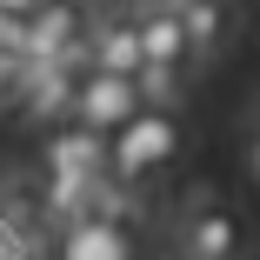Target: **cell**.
<instances>
[{
    "mask_svg": "<svg viewBox=\"0 0 260 260\" xmlns=\"http://www.w3.org/2000/svg\"><path fill=\"white\" fill-rule=\"evenodd\" d=\"M134 114H140V93H134L127 74H93V67H80L74 100H67V120H74V127H87V134H114V127H127Z\"/></svg>",
    "mask_w": 260,
    "mask_h": 260,
    "instance_id": "3957f363",
    "label": "cell"
},
{
    "mask_svg": "<svg viewBox=\"0 0 260 260\" xmlns=\"http://www.w3.org/2000/svg\"><path fill=\"white\" fill-rule=\"evenodd\" d=\"M20 74H27V60H14V54H0V100H14Z\"/></svg>",
    "mask_w": 260,
    "mask_h": 260,
    "instance_id": "30bf717a",
    "label": "cell"
},
{
    "mask_svg": "<svg viewBox=\"0 0 260 260\" xmlns=\"http://www.w3.org/2000/svg\"><path fill=\"white\" fill-rule=\"evenodd\" d=\"M47 174L107 180V134H87V127H74V120H60L54 140H47Z\"/></svg>",
    "mask_w": 260,
    "mask_h": 260,
    "instance_id": "5b68a950",
    "label": "cell"
},
{
    "mask_svg": "<svg viewBox=\"0 0 260 260\" xmlns=\"http://www.w3.org/2000/svg\"><path fill=\"white\" fill-rule=\"evenodd\" d=\"M34 7H40V0H0V14H7V20H27Z\"/></svg>",
    "mask_w": 260,
    "mask_h": 260,
    "instance_id": "4fadbf2b",
    "label": "cell"
},
{
    "mask_svg": "<svg viewBox=\"0 0 260 260\" xmlns=\"http://www.w3.org/2000/svg\"><path fill=\"white\" fill-rule=\"evenodd\" d=\"M0 260H34L27 234H14V227H0Z\"/></svg>",
    "mask_w": 260,
    "mask_h": 260,
    "instance_id": "8fae6325",
    "label": "cell"
},
{
    "mask_svg": "<svg viewBox=\"0 0 260 260\" xmlns=\"http://www.w3.org/2000/svg\"><path fill=\"white\" fill-rule=\"evenodd\" d=\"M174 160H180V120H174V114L140 107L127 127H114V134H107V174H114L120 187L167 174Z\"/></svg>",
    "mask_w": 260,
    "mask_h": 260,
    "instance_id": "6da1fadb",
    "label": "cell"
},
{
    "mask_svg": "<svg viewBox=\"0 0 260 260\" xmlns=\"http://www.w3.org/2000/svg\"><path fill=\"white\" fill-rule=\"evenodd\" d=\"M174 14H180V34H187V60H207V54H220L227 7H214V0H174Z\"/></svg>",
    "mask_w": 260,
    "mask_h": 260,
    "instance_id": "9c48e42d",
    "label": "cell"
},
{
    "mask_svg": "<svg viewBox=\"0 0 260 260\" xmlns=\"http://www.w3.org/2000/svg\"><path fill=\"white\" fill-rule=\"evenodd\" d=\"M247 174L260 180V114H253V127H247Z\"/></svg>",
    "mask_w": 260,
    "mask_h": 260,
    "instance_id": "7c38bea8",
    "label": "cell"
},
{
    "mask_svg": "<svg viewBox=\"0 0 260 260\" xmlns=\"http://www.w3.org/2000/svg\"><path fill=\"white\" fill-rule=\"evenodd\" d=\"M87 67L93 74H134L140 67V27H134V14H107L87 34Z\"/></svg>",
    "mask_w": 260,
    "mask_h": 260,
    "instance_id": "ba28073f",
    "label": "cell"
},
{
    "mask_svg": "<svg viewBox=\"0 0 260 260\" xmlns=\"http://www.w3.org/2000/svg\"><path fill=\"white\" fill-rule=\"evenodd\" d=\"M180 253L187 260H240L247 253V220L234 214L227 200L200 193L187 214H180Z\"/></svg>",
    "mask_w": 260,
    "mask_h": 260,
    "instance_id": "277c9868",
    "label": "cell"
},
{
    "mask_svg": "<svg viewBox=\"0 0 260 260\" xmlns=\"http://www.w3.org/2000/svg\"><path fill=\"white\" fill-rule=\"evenodd\" d=\"M140 227L114 214H74L54 227V260H140Z\"/></svg>",
    "mask_w": 260,
    "mask_h": 260,
    "instance_id": "7a4b0ae2",
    "label": "cell"
},
{
    "mask_svg": "<svg viewBox=\"0 0 260 260\" xmlns=\"http://www.w3.org/2000/svg\"><path fill=\"white\" fill-rule=\"evenodd\" d=\"M134 27H140V67H174V74H187V34H180L174 0L134 14Z\"/></svg>",
    "mask_w": 260,
    "mask_h": 260,
    "instance_id": "52a82bcc",
    "label": "cell"
},
{
    "mask_svg": "<svg viewBox=\"0 0 260 260\" xmlns=\"http://www.w3.org/2000/svg\"><path fill=\"white\" fill-rule=\"evenodd\" d=\"M74 67H27L20 74V87H14V100H20V114L34 120V127H60L67 120V100H74Z\"/></svg>",
    "mask_w": 260,
    "mask_h": 260,
    "instance_id": "8992f818",
    "label": "cell"
}]
</instances>
